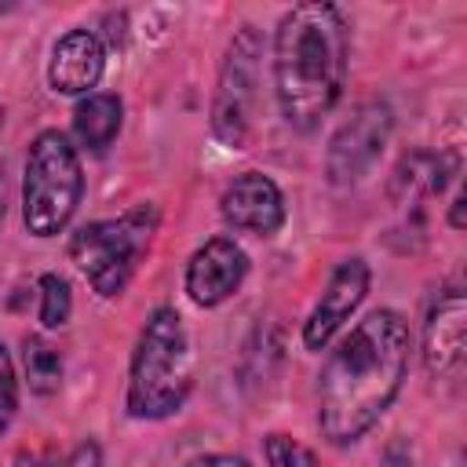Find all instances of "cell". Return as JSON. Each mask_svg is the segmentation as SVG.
<instances>
[{
	"label": "cell",
	"instance_id": "8fae6325",
	"mask_svg": "<svg viewBox=\"0 0 467 467\" xmlns=\"http://www.w3.org/2000/svg\"><path fill=\"white\" fill-rule=\"evenodd\" d=\"M219 212L234 230L255 234V237H274L285 226V197H281L277 182L263 171L237 175L223 190Z\"/></svg>",
	"mask_w": 467,
	"mask_h": 467
},
{
	"label": "cell",
	"instance_id": "ffe728a7",
	"mask_svg": "<svg viewBox=\"0 0 467 467\" xmlns=\"http://www.w3.org/2000/svg\"><path fill=\"white\" fill-rule=\"evenodd\" d=\"M11 467H58V456L44 452V449H22Z\"/></svg>",
	"mask_w": 467,
	"mask_h": 467
},
{
	"label": "cell",
	"instance_id": "9c48e42d",
	"mask_svg": "<svg viewBox=\"0 0 467 467\" xmlns=\"http://www.w3.org/2000/svg\"><path fill=\"white\" fill-rule=\"evenodd\" d=\"M368 281H372V274H368V263H365L361 255H350V259H343V263L332 270V277H328L321 299L314 303V310H310V317H306V325H303V343H306V350H325V347H328V339L343 328V321H347V317L361 306V299L368 296Z\"/></svg>",
	"mask_w": 467,
	"mask_h": 467
},
{
	"label": "cell",
	"instance_id": "e0dca14e",
	"mask_svg": "<svg viewBox=\"0 0 467 467\" xmlns=\"http://www.w3.org/2000/svg\"><path fill=\"white\" fill-rule=\"evenodd\" d=\"M263 456H266V467H317L314 452L303 441L277 434V431L263 438Z\"/></svg>",
	"mask_w": 467,
	"mask_h": 467
},
{
	"label": "cell",
	"instance_id": "9a60e30c",
	"mask_svg": "<svg viewBox=\"0 0 467 467\" xmlns=\"http://www.w3.org/2000/svg\"><path fill=\"white\" fill-rule=\"evenodd\" d=\"M22 361H26V379L29 390L36 394H55L62 383V354L51 347L44 336H26L22 339Z\"/></svg>",
	"mask_w": 467,
	"mask_h": 467
},
{
	"label": "cell",
	"instance_id": "ac0fdd59",
	"mask_svg": "<svg viewBox=\"0 0 467 467\" xmlns=\"http://www.w3.org/2000/svg\"><path fill=\"white\" fill-rule=\"evenodd\" d=\"M18 409V379H15V361L7 354V347L0 343V434L11 427Z\"/></svg>",
	"mask_w": 467,
	"mask_h": 467
},
{
	"label": "cell",
	"instance_id": "277c9868",
	"mask_svg": "<svg viewBox=\"0 0 467 467\" xmlns=\"http://www.w3.org/2000/svg\"><path fill=\"white\" fill-rule=\"evenodd\" d=\"M84 197L80 157L69 139L55 128L29 142L26 179H22V223L33 237H55L69 226Z\"/></svg>",
	"mask_w": 467,
	"mask_h": 467
},
{
	"label": "cell",
	"instance_id": "5b68a950",
	"mask_svg": "<svg viewBox=\"0 0 467 467\" xmlns=\"http://www.w3.org/2000/svg\"><path fill=\"white\" fill-rule=\"evenodd\" d=\"M157 223H161L157 204H139L117 219L88 223L73 234L69 259L80 266V274L91 281V288L102 299H113L128 288L139 259L150 252Z\"/></svg>",
	"mask_w": 467,
	"mask_h": 467
},
{
	"label": "cell",
	"instance_id": "d6986e66",
	"mask_svg": "<svg viewBox=\"0 0 467 467\" xmlns=\"http://www.w3.org/2000/svg\"><path fill=\"white\" fill-rule=\"evenodd\" d=\"M58 467H102V449H99V441H91V438L77 441L73 452H69L66 460H58Z\"/></svg>",
	"mask_w": 467,
	"mask_h": 467
},
{
	"label": "cell",
	"instance_id": "603a6c76",
	"mask_svg": "<svg viewBox=\"0 0 467 467\" xmlns=\"http://www.w3.org/2000/svg\"><path fill=\"white\" fill-rule=\"evenodd\" d=\"M0 128H4V102H0Z\"/></svg>",
	"mask_w": 467,
	"mask_h": 467
},
{
	"label": "cell",
	"instance_id": "5bb4252c",
	"mask_svg": "<svg viewBox=\"0 0 467 467\" xmlns=\"http://www.w3.org/2000/svg\"><path fill=\"white\" fill-rule=\"evenodd\" d=\"M445 157H434V153H409L401 157V164L394 168V182H390V193L398 201H420L423 193H438L445 186Z\"/></svg>",
	"mask_w": 467,
	"mask_h": 467
},
{
	"label": "cell",
	"instance_id": "52a82bcc",
	"mask_svg": "<svg viewBox=\"0 0 467 467\" xmlns=\"http://www.w3.org/2000/svg\"><path fill=\"white\" fill-rule=\"evenodd\" d=\"M390 128H394V113L387 102H379V99L358 102L328 142V157H325L328 182L332 186L361 182L372 171V164L379 161V153L387 150Z\"/></svg>",
	"mask_w": 467,
	"mask_h": 467
},
{
	"label": "cell",
	"instance_id": "ba28073f",
	"mask_svg": "<svg viewBox=\"0 0 467 467\" xmlns=\"http://www.w3.org/2000/svg\"><path fill=\"white\" fill-rule=\"evenodd\" d=\"M467 354V303L463 288L449 285L427 310L423 321V365L431 379H456Z\"/></svg>",
	"mask_w": 467,
	"mask_h": 467
},
{
	"label": "cell",
	"instance_id": "7a4b0ae2",
	"mask_svg": "<svg viewBox=\"0 0 467 467\" xmlns=\"http://www.w3.org/2000/svg\"><path fill=\"white\" fill-rule=\"evenodd\" d=\"M350 58L347 18L336 4H296L274 29V95L281 117L310 131L343 95Z\"/></svg>",
	"mask_w": 467,
	"mask_h": 467
},
{
	"label": "cell",
	"instance_id": "7c38bea8",
	"mask_svg": "<svg viewBox=\"0 0 467 467\" xmlns=\"http://www.w3.org/2000/svg\"><path fill=\"white\" fill-rule=\"evenodd\" d=\"M102 69H106L102 40L91 29H69L51 47L47 84L58 95H91V88L102 80Z\"/></svg>",
	"mask_w": 467,
	"mask_h": 467
},
{
	"label": "cell",
	"instance_id": "4fadbf2b",
	"mask_svg": "<svg viewBox=\"0 0 467 467\" xmlns=\"http://www.w3.org/2000/svg\"><path fill=\"white\" fill-rule=\"evenodd\" d=\"M120 120H124V106L109 91H91L73 109V131H77L80 146H88V150H106L117 139Z\"/></svg>",
	"mask_w": 467,
	"mask_h": 467
},
{
	"label": "cell",
	"instance_id": "8992f818",
	"mask_svg": "<svg viewBox=\"0 0 467 467\" xmlns=\"http://www.w3.org/2000/svg\"><path fill=\"white\" fill-rule=\"evenodd\" d=\"M259 58H263V36L255 26H241L230 44L226 58L215 80V99H212V131L226 146H244L255 99H259Z\"/></svg>",
	"mask_w": 467,
	"mask_h": 467
},
{
	"label": "cell",
	"instance_id": "7402d4cb",
	"mask_svg": "<svg viewBox=\"0 0 467 467\" xmlns=\"http://www.w3.org/2000/svg\"><path fill=\"white\" fill-rule=\"evenodd\" d=\"M0 215H4V168H0Z\"/></svg>",
	"mask_w": 467,
	"mask_h": 467
},
{
	"label": "cell",
	"instance_id": "30bf717a",
	"mask_svg": "<svg viewBox=\"0 0 467 467\" xmlns=\"http://www.w3.org/2000/svg\"><path fill=\"white\" fill-rule=\"evenodd\" d=\"M244 274H248L244 248L234 237H212L186 263V296L197 306H219L241 288Z\"/></svg>",
	"mask_w": 467,
	"mask_h": 467
},
{
	"label": "cell",
	"instance_id": "3957f363",
	"mask_svg": "<svg viewBox=\"0 0 467 467\" xmlns=\"http://www.w3.org/2000/svg\"><path fill=\"white\" fill-rule=\"evenodd\" d=\"M193 387L190 336L175 306H157L131 350L128 368V416L164 420L182 409Z\"/></svg>",
	"mask_w": 467,
	"mask_h": 467
},
{
	"label": "cell",
	"instance_id": "2e32d148",
	"mask_svg": "<svg viewBox=\"0 0 467 467\" xmlns=\"http://www.w3.org/2000/svg\"><path fill=\"white\" fill-rule=\"evenodd\" d=\"M73 314V292L62 274H44L40 277V321L44 328H62Z\"/></svg>",
	"mask_w": 467,
	"mask_h": 467
},
{
	"label": "cell",
	"instance_id": "6da1fadb",
	"mask_svg": "<svg viewBox=\"0 0 467 467\" xmlns=\"http://www.w3.org/2000/svg\"><path fill=\"white\" fill-rule=\"evenodd\" d=\"M409 368V321L372 310L358 321L317 372V427L332 445H354L398 398Z\"/></svg>",
	"mask_w": 467,
	"mask_h": 467
},
{
	"label": "cell",
	"instance_id": "44dd1931",
	"mask_svg": "<svg viewBox=\"0 0 467 467\" xmlns=\"http://www.w3.org/2000/svg\"><path fill=\"white\" fill-rule=\"evenodd\" d=\"M186 467H252L244 456H230V452H208V456H197L190 460Z\"/></svg>",
	"mask_w": 467,
	"mask_h": 467
}]
</instances>
